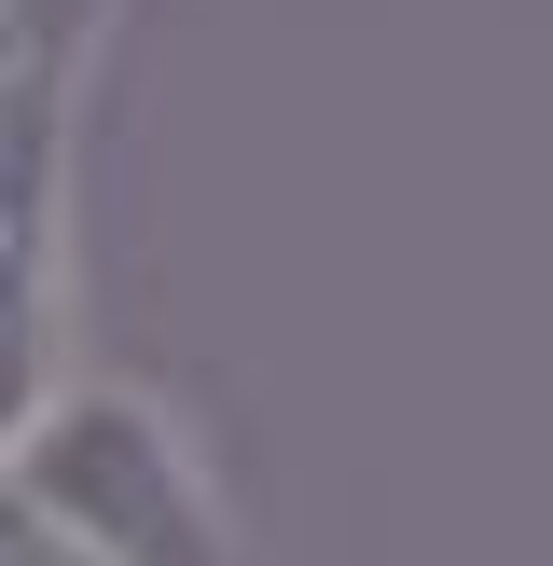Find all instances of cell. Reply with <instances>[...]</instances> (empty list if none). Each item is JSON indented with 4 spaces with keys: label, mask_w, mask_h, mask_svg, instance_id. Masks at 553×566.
<instances>
[{
    "label": "cell",
    "mask_w": 553,
    "mask_h": 566,
    "mask_svg": "<svg viewBox=\"0 0 553 566\" xmlns=\"http://www.w3.org/2000/svg\"><path fill=\"white\" fill-rule=\"evenodd\" d=\"M0 497L83 566H263L249 497L221 484L194 401H166L153 374H111V359H83L0 442Z\"/></svg>",
    "instance_id": "obj_1"
},
{
    "label": "cell",
    "mask_w": 553,
    "mask_h": 566,
    "mask_svg": "<svg viewBox=\"0 0 553 566\" xmlns=\"http://www.w3.org/2000/svg\"><path fill=\"white\" fill-rule=\"evenodd\" d=\"M111 42H70L42 70V97L0 125V442L97 359V304H83V153H97V83Z\"/></svg>",
    "instance_id": "obj_2"
},
{
    "label": "cell",
    "mask_w": 553,
    "mask_h": 566,
    "mask_svg": "<svg viewBox=\"0 0 553 566\" xmlns=\"http://www.w3.org/2000/svg\"><path fill=\"white\" fill-rule=\"evenodd\" d=\"M125 14H138V0H0V125L42 97V70L70 42H97V28H125Z\"/></svg>",
    "instance_id": "obj_3"
},
{
    "label": "cell",
    "mask_w": 553,
    "mask_h": 566,
    "mask_svg": "<svg viewBox=\"0 0 553 566\" xmlns=\"http://www.w3.org/2000/svg\"><path fill=\"white\" fill-rule=\"evenodd\" d=\"M0 566H83V553H55V539H42V525H28V512H14V497H0Z\"/></svg>",
    "instance_id": "obj_4"
}]
</instances>
